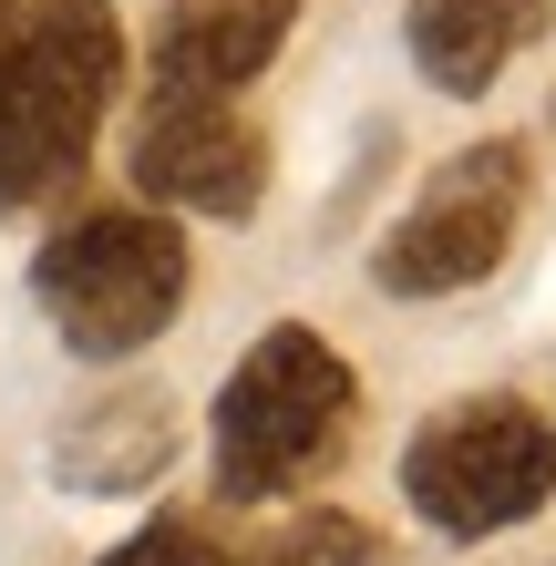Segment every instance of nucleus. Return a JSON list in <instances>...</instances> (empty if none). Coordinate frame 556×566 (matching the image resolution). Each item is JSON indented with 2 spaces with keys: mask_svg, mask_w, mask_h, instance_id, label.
Segmentation results:
<instances>
[{
  "mask_svg": "<svg viewBox=\"0 0 556 566\" xmlns=\"http://www.w3.org/2000/svg\"><path fill=\"white\" fill-rule=\"evenodd\" d=\"M361 443V371L310 319H269L217 381V494L227 505H300Z\"/></svg>",
  "mask_w": 556,
  "mask_h": 566,
  "instance_id": "1",
  "label": "nucleus"
},
{
  "mask_svg": "<svg viewBox=\"0 0 556 566\" xmlns=\"http://www.w3.org/2000/svg\"><path fill=\"white\" fill-rule=\"evenodd\" d=\"M124 93L114 0H11L0 11V217L52 207L83 176Z\"/></svg>",
  "mask_w": 556,
  "mask_h": 566,
  "instance_id": "2",
  "label": "nucleus"
},
{
  "mask_svg": "<svg viewBox=\"0 0 556 566\" xmlns=\"http://www.w3.org/2000/svg\"><path fill=\"white\" fill-rule=\"evenodd\" d=\"M186 289H196V258H186V217L166 207H93L31 248V298H42L52 340L93 371L155 350Z\"/></svg>",
  "mask_w": 556,
  "mask_h": 566,
  "instance_id": "3",
  "label": "nucleus"
},
{
  "mask_svg": "<svg viewBox=\"0 0 556 566\" xmlns=\"http://www.w3.org/2000/svg\"><path fill=\"white\" fill-rule=\"evenodd\" d=\"M402 505L443 546L515 536L556 505V412L526 391H464V402L422 412L402 443Z\"/></svg>",
  "mask_w": 556,
  "mask_h": 566,
  "instance_id": "4",
  "label": "nucleus"
},
{
  "mask_svg": "<svg viewBox=\"0 0 556 566\" xmlns=\"http://www.w3.org/2000/svg\"><path fill=\"white\" fill-rule=\"evenodd\" d=\"M526 145L515 135H484V145H453L422 196L381 227L371 248V289L381 298H453V289H484L505 269L515 227H526Z\"/></svg>",
  "mask_w": 556,
  "mask_h": 566,
  "instance_id": "5",
  "label": "nucleus"
},
{
  "mask_svg": "<svg viewBox=\"0 0 556 566\" xmlns=\"http://www.w3.org/2000/svg\"><path fill=\"white\" fill-rule=\"evenodd\" d=\"M124 176L166 217L238 227V217L269 207V135H258L238 104H145L135 145H124Z\"/></svg>",
  "mask_w": 556,
  "mask_h": 566,
  "instance_id": "6",
  "label": "nucleus"
},
{
  "mask_svg": "<svg viewBox=\"0 0 556 566\" xmlns=\"http://www.w3.org/2000/svg\"><path fill=\"white\" fill-rule=\"evenodd\" d=\"M300 31V0H166L145 42V104H238Z\"/></svg>",
  "mask_w": 556,
  "mask_h": 566,
  "instance_id": "7",
  "label": "nucleus"
},
{
  "mask_svg": "<svg viewBox=\"0 0 556 566\" xmlns=\"http://www.w3.org/2000/svg\"><path fill=\"white\" fill-rule=\"evenodd\" d=\"M556 31V0H402V52L443 104H484L515 52Z\"/></svg>",
  "mask_w": 556,
  "mask_h": 566,
  "instance_id": "8",
  "label": "nucleus"
},
{
  "mask_svg": "<svg viewBox=\"0 0 556 566\" xmlns=\"http://www.w3.org/2000/svg\"><path fill=\"white\" fill-rule=\"evenodd\" d=\"M176 443H186V422H176L166 391H104L93 412L62 422L52 484L83 494V505H124V494H145V484L176 463Z\"/></svg>",
  "mask_w": 556,
  "mask_h": 566,
  "instance_id": "9",
  "label": "nucleus"
},
{
  "mask_svg": "<svg viewBox=\"0 0 556 566\" xmlns=\"http://www.w3.org/2000/svg\"><path fill=\"white\" fill-rule=\"evenodd\" d=\"M248 566H391V536L371 515H350V505H319V494H300L269 536H258Z\"/></svg>",
  "mask_w": 556,
  "mask_h": 566,
  "instance_id": "10",
  "label": "nucleus"
},
{
  "mask_svg": "<svg viewBox=\"0 0 556 566\" xmlns=\"http://www.w3.org/2000/svg\"><path fill=\"white\" fill-rule=\"evenodd\" d=\"M104 566H238V556H227V536L207 515H145Z\"/></svg>",
  "mask_w": 556,
  "mask_h": 566,
  "instance_id": "11",
  "label": "nucleus"
},
{
  "mask_svg": "<svg viewBox=\"0 0 556 566\" xmlns=\"http://www.w3.org/2000/svg\"><path fill=\"white\" fill-rule=\"evenodd\" d=\"M0 11H11V0H0Z\"/></svg>",
  "mask_w": 556,
  "mask_h": 566,
  "instance_id": "12",
  "label": "nucleus"
}]
</instances>
